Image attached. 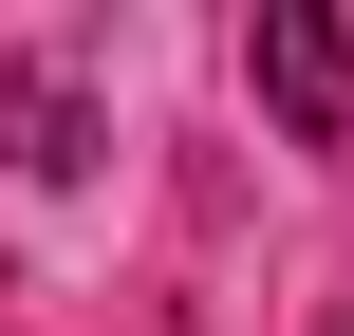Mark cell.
Masks as SVG:
<instances>
[{
	"label": "cell",
	"mask_w": 354,
	"mask_h": 336,
	"mask_svg": "<svg viewBox=\"0 0 354 336\" xmlns=\"http://www.w3.org/2000/svg\"><path fill=\"white\" fill-rule=\"evenodd\" d=\"M243 75H261V112L299 131V150H354V37L317 0H261V37H243Z\"/></svg>",
	"instance_id": "obj_1"
},
{
	"label": "cell",
	"mask_w": 354,
	"mask_h": 336,
	"mask_svg": "<svg viewBox=\"0 0 354 336\" xmlns=\"http://www.w3.org/2000/svg\"><path fill=\"white\" fill-rule=\"evenodd\" d=\"M75 150H93V112L56 75H0V168H75Z\"/></svg>",
	"instance_id": "obj_2"
},
{
	"label": "cell",
	"mask_w": 354,
	"mask_h": 336,
	"mask_svg": "<svg viewBox=\"0 0 354 336\" xmlns=\"http://www.w3.org/2000/svg\"><path fill=\"white\" fill-rule=\"evenodd\" d=\"M336 336H354V318H336Z\"/></svg>",
	"instance_id": "obj_3"
}]
</instances>
